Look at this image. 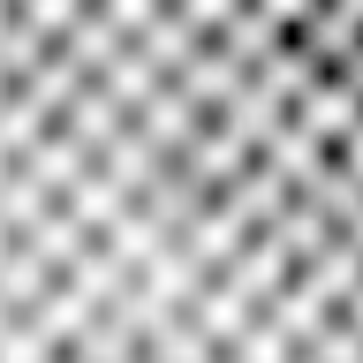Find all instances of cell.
<instances>
[{
	"label": "cell",
	"instance_id": "1",
	"mask_svg": "<svg viewBox=\"0 0 363 363\" xmlns=\"http://www.w3.org/2000/svg\"><path fill=\"white\" fill-rule=\"evenodd\" d=\"M0 363H363V0H0Z\"/></svg>",
	"mask_w": 363,
	"mask_h": 363
}]
</instances>
